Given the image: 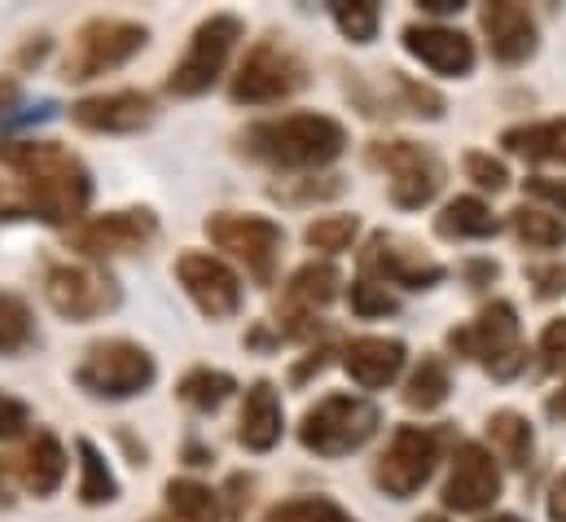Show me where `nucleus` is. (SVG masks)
Segmentation results:
<instances>
[{
	"label": "nucleus",
	"instance_id": "1",
	"mask_svg": "<svg viewBox=\"0 0 566 522\" xmlns=\"http://www.w3.org/2000/svg\"><path fill=\"white\" fill-rule=\"evenodd\" d=\"M0 163L18 171L22 202L44 225H75L88 211L93 176L57 140H0Z\"/></svg>",
	"mask_w": 566,
	"mask_h": 522
},
{
	"label": "nucleus",
	"instance_id": "2",
	"mask_svg": "<svg viewBox=\"0 0 566 522\" xmlns=\"http://www.w3.org/2000/svg\"><path fill=\"white\" fill-rule=\"evenodd\" d=\"M242 154L282 171H316L325 163H334L347 149V128L329 115H282V119H264L238 136Z\"/></svg>",
	"mask_w": 566,
	"mask_h": 522
},
{
	"label": "nucleus",
	"instance_id": "3",
	"mask_svg": "<svg viewBox=\"0 0 566 522\" xmlns=\"http://www.w3.org/2000/svg\"><path fill=\"white\" fill-rule=\"evenodd\" d=\"M378 426H382L378 404H369V399H360V395H325V399H316V404L303 413V421H298V443H303L307 452H316V457L338 461V457L365 448V443L378 435Z\"/></svg>",
	"mask_w": 566,
	"mask_h": 522
},
{
	"label": "nucleus",
	"instance_id": "4",
	"mask_svg": "<svg viewBox=\"0 0 566 522\" xmlns=\"http://www.w3.org/2000/svg\"><path fill=\"white\" fill-rule=\"evenodd\" d=\"M154 378H158L154 356L142 343H128V338L93 343L75 369L80 392H88L93 399H133V395L149 392Z\"/></svg>",
	"mask_w": 566,
	"mask_h": 522
},
{
	"label": "nucleus",
	"instance_id": "5",
	"mask_svg": "<svg viewBox=\"0 0 566 522\" xmlns=\"http://www.w3.org/2000/svg\"><path fill=\"white\" fill-rule=\"evenodd\" d=\"M238 40H242V18L238 13H211V18H202L198 31L189 35L185 58L167 75V88L176 97H202V93H211L216 80L224 75V66H229Z\"/></svg>",
	"mask_w": 566,
	"mask_h": 522
},
{
	"label": "nucleus",
	"instance_id": "6",
	"mask_svg": "<svg viewBox=\"0 0 566 522\" xmlns=\"http://www.w3.org/2000/svg\"><path fill=\"white\" fill-rule=\"evenodd\" d=\"M452 352L470 356V361H483L492 369V378H514L523 365H527V347H523V325H518V312L514 303L505 299H492L474 325L465 330H452L448 334Z\"/></svg>",
	"mask_w": 566,
	"mask_h": 522
},
{
	"label": "nucleus",
	"instance_id": "7",
	"mask_svg": "<svg viewBox=\"0 0 566 522\" xmlns=\"http://www.w3.org/2000/svg\"><path fill=\"white\" fill-rule=\"evenodd\" d=\"M149 44V31L142 22H128V18H93L75 31V44L66 53V80L71 84H84V80H97L106 71H119L124 62H133Z\"/></svg>",
	"mask_w": 566,
	"mask_h": 522
},
{
	"label": "nucleus",
	"instance_id": "8",
	"mask_svg": "<svg viewBox=\"0 0 566 522\" xmlns=\"http://www.w3.org/2000/svg\"><path fill=\"white\" fill-rule=\"evenodd\" d=\"M298 88H307V66L298 62V53L282 40H260L242 58V66L229 84V97L238 106H273V102L294 97Z\"/></svg>",
	"mask_w": 566,
	"mask_h": 522
},
{
	"label": "nucleus",
	"instance_id": "9",
	"mask_svg": "<svg viewBox=\"0 0 566 522\" xmlns=\"http://www.w3.org/2000/svg\"><path fill=\"white\" fill-rule=\"evenodd\" d=\"M44 299L66 321H97L119 307V281L97 263H53L44 272Z\"/></svg>",
	"mask_w": 566,
	"mask_h": 522
},
{
	"label": "nucleus",
	"instance_id": "10",
	"mask_svg": "<svg viewBox=\"0 0 566 522\" xmlns=\"http://www.w3.org/2000/svg\"><path fill=\"white\" fill-rule=\"evenodd\" d=\"M207 238L229 251L238 263H247V272L269 285L273 272H277V260H282V225L269 220V216H238V211H220L207 220Z\"/></svg>",
	"mask_w": 566,
	"mask_h": 522
},
{
	"label": "nucleus",
	"instance_id": "11",
	"mask_svg": "<svg viewBox=\"0 0 566 522\" xmlns=\"http://www.w3.org/2000/svg\"><path fill=\"white\" fill-rule=\"evenodd\" d=\"M369 163L391 176V202L405 211H418L443 189V163L413 140H374Z\"/></svg>",
	"mask_w": 566,
	"mask_h": 522
},
{
	"label": "nucleus",
	"instance_id": "12",
	"mask_svg": "<svg viewBox=\"0 0 566 522\" xmlns=\"http://www.w3.org/2000/svg\"><path fill=\"white\" fill-rule=\"evenodd\" d=\"M434 466H439V435L426 430V426H400V430L391 435L387 452H382L378 466H374V483H378L387 497L409 501L413 492H422L426 483H430Z\"/></svg>",
	"mask_w": 566,
	"mask_h": 522
},
{
	"label": "nucleus",
	"instance_id": "13",
	"mask_svg": "<svg viewBox=\"0 0 566 522\" xmlns=\"http://www.w3.org/2000/svg\"><path fill=\"white\" fill-rule=\"evenodd\" d=\"M176 281L185 285V294L193 299V307L211 321H229L242 312V281L224 260L207 255V251H185L176 260Z\"/></svg>",
	"mask_w": 566,
	"mask_h": 522
},
{
	"label": "nucleus",
	"instance_id": "14",
	"mask_svg": "<svg viewBox=\"0 0 566 522\" xmlns=\"http://www.w3.org/2000/svg\"><path fill=\"white\" fill-rule=\"evenodd\" d=\"M501 497V466L483 443H461L452 457V474L443 483V505L457 514H483Z\"/></svg>",
	"mask_w": 566,
	"mask_h": 522
},
{
	"label": "nucleus",
	"instance_id": "15",
	"mask_svg": "<svg viewBox=\"0 0 566 522\" xmlns=\"http://www.w3.org/2000/svg\"><path fill=\"white\" fill-rule=\"evenodd\" d=\"M154 238H158V216L145 207H133V211H111V216L80 225L71 242H75V251H84L93 260H111V255L145 251Z\"/></svg>",
	"mask_w": 566,
	"mask_h": 522
},
{
	"label": "nucleus",
	"instance_id": "16",
	"mask_svg": "<svg viewBox=\"0 0 566 522\" xmlns=\"http://www.w3.org/2000/svg\"><path fill=\"white\" fill-rule=\"evenodd\" d=\"M360 268H365L369 281L382 276V281L405 285V290H430V285L443 281V263L426 260L418 247H409V242H400L391 233H374L369 238V247L360 251Z\"/></svg>",
	"mask_w": 566,
	"mask_h": 522
},
{
	"label": "nucleus",
	"instance_id": "17",
	"mask_svg": "<svg viewBox=\"0 0 566 522\" xmlns=\"http://www.w3.org/2000/svg\"><path fill=\"white\" fill-rule=\"evenodd\" d=\"M71 119L84 132H111V136H124V132H142L154 124V97L142 88H115V93H97V97H84L71 106Z\"/></svg>",
	"mask_w": 566,
	"mask_h": 522
},
{
	"label": "nucleus",
	"instance_id": "18",
	"mask_svg": "<svg viewBox=\"0 0 566 522\" xmlns=\"http://www.w3.org/2000/svg\"><path fill=\"white\" fill-rule=\"evenodd\" d=\"M338 299V268L334 263H303L282 290V321L290 334H312V316Z\"/></svg>",
	"mask_w": 566,
	"mask_h": 522
},
{
	"label": "nucleus",
	"instance_id": "19",
	"mask_svg": "<svg viewBox=\"0 0 566 522\" xmlns=\"http://www.w3.org/2000/svg\"><path fill=\"white\" fill-rule=\"evenodd\" d=\"M479 22H483V35H488V49H492L496 62L518 66L536 53V18L527 13V4L492 0V4H483Z\"/></svg>",
	"mask_w": 566,
	"mask_h": 522
},
{
	"label": "nucleus",
	"instance_id": "20",
	"mask_svg": "<svg viewBox=\"0 0 566 522\" xmlns=\"http://www.w3.org/2000/svg\"><path fill=\"white\" fill-rule=\"evenodd\" d=\"M405 49L434 75H470L474 71V40L461 35L457 27L413 22V27H405Z\"/></svg>",
	"mask_w": 566,
	"mask_h": 522
},
{
	"label": "nucleus",
	"instance_id": "21",
	"mask_svg": "<svg viewBox=\"0 0 566 522\" xmlns=\"http://www.w3.org/2000/svg\"><path fill=\"white\" fill-rule=\"evenodd\" d=\"M405 343L400 338H352L347 343V352H343V369H347V378L356 383V387H365V392H378V387H387V383H396L400 378V369H405Z\"/></svg>",
	"mask_w": 566,
	"mask_h": 522
},
{
	"label": "nucleus",
	"instance_id": "22",
	"mask_svg": "<svg viewBox=\"0 0 566 522\" xmlns=\"http://www.w3.org/2000/svg\"><path fill=\"white\" fill-rule=\"evenodd\" d=\"M285 430V413H282V395L273 383H251V392L242 399V417H238V439L247 452H269L282 443Z\"/></svg>",
	"mask_w": 566,
	"mask_h": 522
},
{
	"label": "nucleus",
	"instance_id": "23",
	"mask_svg": "<svg viewBox=\"0 0 566 522\" xmlns=\"http://www.w3.org/2000/svg\"><path fill=\"white\" fill-rule=\"evenodd\" d=\"M18 479L31 497H53L66 479V448L57 443L53 430H35L31 443L22 448V461H18Z\"/></svg>",
	"mask_w": 566,
	"mask_h": 522
},
{
	"label": "nucleus",
	"instance_id": "24",
	"mask_svg": "<svg viewBox=\"0 0 566 522\" xmlns=\"http://www.w3.org/2000/svg\"><path fill=\"white\" fill-rule=\"evenodd\" d=\"M501 229V220L492 216V207L483 198H452L439 216H434V233L448 242H483Z\"/></svg>",
	"mask_w": 566,
	"mask_h": 522
},
{
	"label": "nucleus",
	"instance_id": "25",
	"mask_svg": "<svg viewBox=\"0 0 566 522\" xmlns=\"http://www.w3.org/2000/svg\"><path fill=\"white\" fill-rule=\"evenodd\" d=\"M501 145L527 163H563L566 167V119H545V124H523L501 136Z\"/></svg>",
	"mask_w": 566,
	"mask_h": 522
},
{
	"label": "nucleus",
	"instance_id": "26",
	"mask_svg": "<svg viewBox=\"0 0 566 522\" xmlns=\"http://www.w3.org/2000/svg\"><path fill=\"white\" fill-rule=\"evenodd\" d=\"M488 439H492V452L510 466V470H523L532 461V448H536V435H532V421L523 413H492L488 417Z\"/></svg>",
	"mask_w": 566,
	"mask_h": 522
},
{
	"label": "nucleus",
	"instance_id": "27",
	"mask_svg": "<svg viewBox=\"0 0 566 522\" xmlns=\"http://www.w3.org/2000/svg\"><path fill=\"white\" fill-rule=\"evenodd\" d=\"M75 452H80V505L97 510V505L119 501V479H115V470L106 466L102 448H97L93 439H75Z\"/></svg>",
	"mask_w": 566,
	"mask_h": 522
},
{
	"label": "nucleus",
	"instance_id": "28",
	"mask_svg": "<svg viewBox=\"0 0 566 522\" xmlns=\"http://www.w3.org/2000/svg\"><path fill=\"white\" fill-rule=\"evenodd\" d=\"M163 497L171 522H220V497L198 479H171Z\"/></svg>",
	"mask_w": 566,
	"mask_h": 522
},
{
	"label": "nucleus",
	"instance_id": "29",
	"mask_svg": "<svg viewBox=\"0 0 566 522\" xmlns=\"http://www.w3.org/2000/svg\"><path fill=\"white\" fill-rule=\"evenodd\" d=\"M510 229L532 251H563L566 247V225L558 216L541 211V207H514L510 211Z\"/></svg>",
	"mask_w": 566,
	"mask_h": 522
},
{
	"label": "nucleus",
	"instance_id": "30",
	"mask_svg": "<svg viewBox=\"0 0 566 522\" xmlns=\"http://www.w3.org/2000/svg\"><path fill=\"white\" fill-rule=\"evenodd\" d=\"M448 392H452L448 365H443L439 356H422L418 369H413L409 383H405V408H413V413H434V408L448 399Z\"/></svg>",
	"mask_w": 566,
	"mask_h": 522
},
{
	"label": "nucleus",
	"instance_id": "31",
	"mask_svg": "<svg viewBox=\"0 0 566 522\" xmlns=\"http://www.w3.org/2000/svg\"><path fill=\"white\" fill-rule=\"evenodd\" d=\"M233 392H238V383H233V374H224V369H189V374L180 378V387H176V395H180L189 408H198V413H216Z\"/></svg>",
	"mask_w": 566,
	"mask_h": 522
},
{
	"label": "nucleus",
	"instance_id": "32",
	"mask_svg": "<svg viewBox=\"0 0 566 522\" xmlns=\"http://www.w3.org/2000/svg\"><path fill=\"white\" fill-rule=\"evenodd\" d=\"M31 343H35L31 307H27L18 294L0 290V356H18V352H27Z\"/></svg>",
	"mask_w": 566,
	"mask_h": 522
},
{
	"label": "nucleus",
	"instance_id": "33",
	"mask_svg": "<svg viewBox=\"0 0 566 522\" xmlns=\"http://www.w3.org/2000/svg\"><path fill=\"white\" fill-rule=\"evenodd\" d=\"M356 233H360V220H356V216H316V220L303 229V242H307L312 251L338 255V251H347V247L356 242Z\"/></svg>",
	"mask_w": 566,
	"mask_h": 522
},
{
	"label": "nucleus",
	"instance_id": "34",
	"mask_svg": "<svg viewBox=\"0 0 566 522\" xmlns=\"http://www.w3.org/2000/svg\"><path fill=\"white\" fill-rule=\"evenodd\" d=\"M264 522H356L343 505H334L329 497H294L269 510Z\"/></svg>",
	"mask_w": 566,
	"mask_h": 522
},
{
	"label": "nucleus",
	"instance_id": "35",
	"mask_svg": "<svg viewBox=\"0 0 566 522\" xmlns=\"http://www.w3.org/2000/svg\"><path fill=\"white\" fill-rule=\"evenodd\" d=\"M329 13H334V22H338V31L352 40V44H369L374 35H378V4L374 0H338V4H329Z\"/></svg>",
	"mask_w": 566,
	"mask_h": 522
},
{
	"label": "nucleus",
	"instance_id": "36",
	"mask_svg": "<svg viewBox=\"0 0 566 522\" xmlns=\"http://www.w3.org/2000/svg\"><path fill=\"white\" fill-rule=\"evenodd\" d=\"M352 312H356V316H365V321H374V316L396 312V299L387 294V285H378V281L360 276V281H352Z\"/></svg>",
	"mask_w": 566,
	"mask_h": 522
},
{
	"label": "nucleus",
	"instance_id": "37",
	"mask_svg": "<svg viewBox=\"0 0 566 522\" xmlns=\"http://www.w3.org/2000/svg\"><path fill=\"white\" fill-rule=\"evenodd\" d=\"M465 176H470L479 189H492V194H501V189L510 185L505 163L492 158V154H483V149H470V154H465Z\"/></svg>",
	"mask_w": 566,
	"mask_h": 522
},
{
	"label": "nucleus",
	"instance_id": "38",
	"mask_svg": "<svg viewBox=\"0 0 566 522\" xmlns=\"http://www.w3.org/2000/svg\"><path fill=\"white\" fill-rule=\"evenodd\" d=\"M391 80H396V88L409 97V106H413L418 115H426V119H439V115H443V97H439L434 88L413 84V80H409V75H400V71H391Z\"/></svg>",
	"mask_w": 566,
	"mask_h": 522
},
{
	"label": "nucleus",
	"instance_id": "39",
	"mask_svg": "<svg viewBox=\"0 0 566 522\" xmlns=\"http://www.w3.org/2000/svg\"><path fill=\"white\" fill-rule=\"evenodd\" d=\"M527 281L536 285V299H558L566 290V263H532Z\"/></svg>",
	"mask_w": 566,
	"mask_h": 522
},
{
	"label": "nucleus",
	"instance_id": "40",
	"mask_svg": "<svg viewBox=\"0 0 566 522\" xmlns=\"http://www.w3.org/2000/svg\"><path fill=\"white\" fill-rule=\"evenodd\" d=\"M541 356H545V369L558 374L566 369V321H549L545 334H541Z\"/></svg>",
	"mask_w": 566,
	"mask_h": 522
},
{
	"label": "nucleus",
	"instance_id": "41",
	"mask_svg": "<svg viewBox=\"0 0 566 522\" xmlns=\"http://www.w3.org/2000/svg\"><path fill=\"white\" fill-rule=\"evenodd\" d=\"M27 426H31V408L22 399L0 392V439H18Z\"/></svg>",
	"mask_w": 566,
	"mask_h": 522
},
{
	"label": "nucleus",
	"instance_id": "42",
	"mask_svg": "<svg viewBox=\"0 0 566 522\" xmlns=\"http://www.w3.org/2000/svg\"><path fill=\"white\" fill-rule=\"evenodd\" d=\"M527 194H532V198H545V202H554V207H563L566 211V180L532 176V180H527Z\"/></svg>",
	"mask_w": 566,
	"mask_h": 522
},
{
	"label": "nucleus",
	"instance_id": "43",
	"mask_svg": "<svg viewBox=\"0 0 566 522\" xmlns=\"http://www.w3.org/2000/svg\"><path fill=\"white\" fill-rule=\"evenodd\" d=\"M549 522H566V470L549 488Z\"/></svg>",
	"mask_w": 566,
	"mask_h": 522
},
{
	"label": "nucleus",
	"instance_id": "44",
	"mask_svg": "<svg viewBox=\"0 0 566 522\" xmlns=\"http://www.w3.org/2000/svg\"><path fill=\"white\" fill-rule=\"evenodd\" d=\"M325 356H329V352H312V356H307V361L294 369V383H303L307 374H321V369H325Z\"/></svg>",
	"mask_w": 566,
	"mask_h": 522
},
{
	"label": "nucleus",
	"instance_id": "45",
	"mask_svg": "<svg viewBox=\"0 0 566 522\" xmlns=\"http://www.w3.org/2000/svg\"><path fill=\"white\" fill-rule=\"evenodd\" d=\"M465 272H470V281L479 285V281H496V272H501V268H496L492 260H479V263H470Z\"/></svg>",
	"mask_w": 566,
	"mask_h": 522
},
{
	"label": "nucleus",
	"instance_id": "46",
	"mask_svg": "<svg viewBox=\"0 0 566 522\" xmlns=\"http://www.w3.org/2000/svg\"><path fill=\"white\" fill-rule=\"evenodd\" d=\"M18 102V80H0V115Z\"/></svg>",
	"mask_w": 566,
	"mask_h": 522
},
{
	"label": "nucleus",
	"instance_id": "47",
	"mask_svg": "<svg viewBox=\"0 0 566 522\" xmlns=\"http://www.w3.org/2000/svg\"><path fill=\"white\" fill-rule=\"evenodd\" d=\"M465 0H422V9L426 13H457Z\"/></svg>",
	"mask_w": 566,
	"mask_h": 522
},
{
	"label": "nucleus",
	"instance_id": "48",
	"mask_svg": "<svg viewBox=\"0 0 566 522\" xmlns=\"http://www.w3.org/2000/svg\"><path fill=\"white\" fill-rule=\"evenodd\" d=\"M549 417H554V421H566V383H563V392L549 399Z\"/></svg>",
	"mask_w": 566,
	"mask_h": 522
},
{
	"label": "nucleus",
	"instance_id": "49",
	"mask_svg": "<svg viewBox=\"0 0 566 522\" xmlns=\"http://www.w3.org/2000/svg\"><path fill=\"white\" fill-rule=\"evenodd\" d=\"M9 505V479H4V466H0V510Z\"/></svg>",
	"mask_w": 566,
	"mask_h": 522
},
{
	"label": "nucleus",
	"instance_id": "50",
	"mask_svg": "<svg viewBox=\"0 0 566 522\" xmlns=\"http://www.w3.org/2000/svg\"><path fill=\"white\" fill-rule=\"evenodd\" d=\"M488 522H523V519H514V514H496V519H488Z\"/></svg>",
	"mask_w": 566,
	"mask_h": 522
},
{
	"label": "nucleus",
	"instance_id": "51",
	"mask_svg": "<svg viewBox=\"0 0 566 522\" xmlns=\"http://www.w3.org/2000/svg\"><path fill=\"white\" fill-rule=\"evenodd\" d=\"M418 522H448V519H443V514H422Z\"/></svg>",
	"mask_w": 566,
	"mask_h": 522
}]
</instances>
